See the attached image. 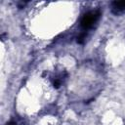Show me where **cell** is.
Masks as SVG:
<instances>
[{"label": "cell", "instance_id": "cell-1", "mask_svg": "<svg viewBox=\"0 0 125 125\" xmlns=\"http://www.w3.org/2000/svg\"><path fill=\"white\" fill-rule=\"evenodd\" d=\"M101 17V12L99 10H93L85 13L80 21V26L86 31L88 29H91L99 21Z\"/></svg>", "mask_w": 125, "mask_h": 125}, {"label": "cell", "instance_id": "cell-2", "mask_svg": "<svg viewBox=\"0 0 125 125\" xmlns=\"http://www.w3.org/2000/svg\"><path fill=\"white\" fill-rule=\"evenodd\" d=\"M111 13L118 16L125 13V0L123 1H113L110 5Z\"/></svg>", "mask_w": 125, "mask_h": 125}, {"label": "cell", "instance_id": "cell-3", "mask_svg": "<svg viewBox=\"0 0 125 125\" xmlns=\"http://www.w3.org/2000/svg\"><path fill=\"white\" fill-rule=\"evenodd\" d=\"M86 36H87L86 32H81V33H80V35L77 37V42H78V43H80V44L84 43V41H85V39H86Z\"/></svg>", "mask_w": 125, "mask_h": 125}, {"label": "cell", "instance_id": "cell-4", "mask_svg": "<svg viewBox=\"0 0 125 125\" xmlns=\"http://www.w3.org/2000/svg\"><path fill=\"white\" fill-rule=\"evenodd\" d=\"M7 125H16V123H14V122H10V123H8Z\"/></svg>", "mask_w": 125, "mask_h": 125}]
</instances>
